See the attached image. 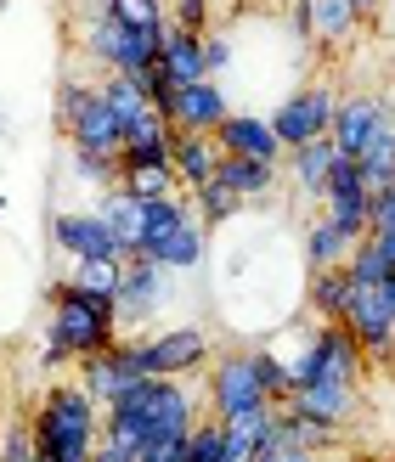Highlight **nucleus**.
<instances>
[{
  "label": "nucleus",
  "instance_id": "1",
  "mask_svg": "<svg viewBox=\"0 0 395 462\" xmlns=\"http://www.w3.org/2000/svg\"><path fill=\"white\" fill-rule=\"evenodd\" d=\"M198 423L193 378H142L119 401L102 406V440L97 457L108 462H142L158 446H181Z\"/></svg>",
  "mask_w": 395,
  "mask_h": 462
},
{
  "label": "nucleus",
  "instance_id": "2",
  "mask_svg": "<svg viewBox=\"0 0 395 462\" xmlns=\"http://www.w3.org/2000/svg\"><path fill=\"white\" fill-rule=\"evenodd\" d=\"M34 451L40 462H90L102 440V401H90L80 378H62L34 406Z\"/></svg>",
  "mask_w": 395,
  "mask_h": 462
},
{
  "label": "nucleus",
  "instance_id": "3",
  "mask_svg": "<svg viewBox=\"0 0 395 462\" xmlns=\"http://www.w3.org/2000/svg\"><path fill=\"white\" fill-rule=\"evenodd\" d=\"M45 338L62 344L74 361L108 350L119 338V310H113V293H97V288H80V282H52L45 293Z\"/></svg>",
  "mask_w": 395,
  "mask_h": 462
},
{
  "label": "nucleus",
  "instance_id": "4",
  "mask_svg": "<svg viewBox=\"0 0 395 462\" xmlns=\"http://www.w3.org/2000/svg\"><path fill=\"white\" fill-rule=\"evenodd\" d=\"M80 51H85L90 62H102L108 74H142V68H147L158 51H165V40L125 29V23L113 17L108 6H90V17H85V34H80Z\"/></svg>",
  "mask_w": 395,
  "mask_h": 462
},
{
  "label": "nucleus",
  "instance_id": "5",
  "mask_svg": "<svg viewBox=\"0 0 395 462\" xmlns=\"http://www.w3.org/2000/svg\"><path fill=\"white\" fill-rule=\"evenodd\" d=\"M74 373H80V383L90 389V401H102V406L119 401L130 383L153 378V366H147V333H119L108 350L74 361Z\"/></svg>",
  "mask_w": 395,
  "mask_h": 462
},
{
  "label": "nucleus",
  "instance_id": "6",
  "mask_svg": "<svg viewBox=\"0 0 395 462\" xmlns=\"http://www.w3.org/2000/svg\"><path fill=\"white\" fill-rule=\"evenodd\" d=\"M260 406H271V395H266L260 373H254L249 350H226L209 361V411L203 418L226 423V418H243V411H260Z\"/></svg>",
  "mask_w": 395,
  "mask_h": 462
},
{
  "label": "nucleus",
  "instance_id": "7",
  "mask_svg": "<svg viewBox=\"0 0 395 462\" xmlns=\"http://www.w3.org/2000/svg\"><path fill=\"white\" fill-rule=\"evenodd\" d=\"M344 328L356 333V344L367 350V361H395V293L384 282H351L344 299Z\"/></svg>",
  "mask_w": 395,
  "mask_h": 462
},
{
  "label": "nucleus",
  "instance_id": "8",
  "mask_svg": "<svg viewBox=\"0 0 395 462\" xmlns=\"http://www.w3.org/2000/svg\"><path fill=\"white\" fill-rule=\"evenodd\" d=\"M334 113H339V97L328 85H299L271 107V130L283 147H306L316 135H334Z\"/></svg>",
  "mask_w": 395,
  "mask_h": 462
},
{
  "label": "nucleus",
  "instance_id": "9",
  "mask_svg": "<svg viewBox=\"0 0 395 462\" xmlns=\"http://www.w3.org/2000/svg\"><path fill=\"white\" fill-rule=\"evenodd\" d=\"M52 248L74 260H136L130 243L113 231L97 209H68V215H52Z\"/></svg>",
  "mask_w": 395,
  "mask_h": 462
},
{
  "label": "nucleus",
  "instance_id": "10",
  "mask_svg": "<svg viewBox=\"0 0 395 462\" xmlns=\"http://www.w3.org/2000/svg\"><path fill=\"white\" fill-rule=\"evenodd\" d=\"M170 276L175 271H165V265H153V260H125V282H119V293H113V310H119V333H142L147 321H153V310L170 299Z\"/></svg>",
  "mask_w": 395,
  "mask_h": 462
},
{
  "label": "nucleus",
  "instance_id": "11",
  "mask_svg": "<svg viewBox=\"0 0 395 462\" xmlns=\"http://www.w3.org/2000/svg\"><path fill=\"white\" fill-rule=\"evenodd\" d=\"M209 361H215V338H209V328H198V321H181V328H165V333L147 338L153 378H193Z\"/></svg>",
  "mask_w": 395,
  "mask_h": 462
},
{
  "label": "nucleus",
  "instance_id": "12",
  "mask_svg": "<svg viewBox=\"0 0 395 462\" xmlns=\"http://www.w3.org/2000/svg\"><path fill=\"white\" fill-rule=\"evenodd\" d=\"M62 130H68V147L74 152H97V158H119L125 152V125L113 119V107H108V97L97 85H90V97L62 119Z\"/></svg>",
  "mask_w": 395,
  "mask_h": 462
},
{
  "label": "nucleus",
  "instance_id": "13",
  "mask_svg": "<svg viewBox=\"0 0 395 462\" xmlns=\"http://www.w3.org/2000/svg\"><path fill=\"white\" fill-rule=\"evenodd\" d=\"M395 125V102L379 97V90H362V97H344L339 113H334V147L344 158H362V147L373 142V135Z\"/></svg>",
  "mask_w": 395,
  "mask_h": 462
},
{
  "label": "nucleus",
  "instance_id": "14",
  "mask_svg": "<svg viewBox=\"0 0 395 462\" xmlns=\"http://www.w3.org/2000/svg\"><path fill=\"white\" fill-rule=\"evenodd\" d=\"M288 406L299 411V418H316V423H328V429H351L356 423V411H362V383H344V378H311V383H299Z\"/></svg>",
  "mask_w": 395,
  "mask_h": 462
},
{
  "label": "nucleus",
  "instance_id": "15",
  "mask_svg": "<svg viewBox=\"0 0 395 462\" xmlns=\"http://www.w3.org/2000/svg\"><path fill=\"white\" fill-rule=\"evenodd\" d=\"M136 254H142V260H153V265H165V271H198V265L209 260V226H203L198 209H193L187 220H175L165 237H147Z\"/></svg>",
  "mask_w": 395,
  "mask_h": 462
},
{
  "label": "nucleus",
  "instance_id": "16",
  "mask_svg": "<svg viewBox=\"0 0 395 462\" xmlns=\"http://www.w3.org/2000/svg\"><path fill=\"white\" fill-rule=\"evenodd\" d=\"M215 147L231 158H266V164H283V142H277L271 119H254V113H226L221 130H215Z\"/></svg>",
  "mask_w": 395,
  "mask_h": 462
},
{
  "label": "nucleus",
  "instance_id": "17",
  "mask_svg": "<svg viewBox=\"0 0 395 462\" xmlns=\"http://www.w3.org/2000/svg\"><path fill=\"white\" fill-rule=\"evenodd\" d=\"M226 113H231L226 90H221L215 79H198V85H181L175 113H170V130H198V135H215Z\"/></svg>",
  "mask_w": 395,
  "mask_h": 462
},
{
  "label": "nucleus",
  "instance_id": "18",
  "mask_svg": "<svg viewBox=\"0 0 395 462\" xmlns=\"http://www.w3.org/2000/svg\"><path fill=\"white\" fill-rule=\"evenodd\" d=\"M170 170H175V180H181L187 192H198L203 180H215V170H221V147H215V135L175 130V135H170Z\"/></svg>",
  "mask_w": 395,
  "mask_h": 462
},
{
  "label": "nucleus",
  "instance_id": "19",
  "mask_svg": "<svg viewBox=\"0 0 395 462\" xmlns=\"http://www.w3.org/2000/svg\"><path fill=\"white\" fill-rule=\"evenodd\" d=\"M277 434V406H260V411H243V418H226L221 423V446H226V462H254L266 451V440Z\"/></svg>",
  "mask_w": 395,
  "mask_h": 462
},
{
  "label": "nucleus",
  "instance_id": "20",
  "mask_svg": "<svg viewBox=\"0 0 395 462\" xmlns=\"http://www.w3.org/2000/svg\"><path fill=\"white\" fill-rule=\"evenodd\" d=\"M334 158H339L334 135H316V142H306V147H288V170H294V187L306 192V198H316V203H322V180H328Z\"/></svg>",
  "mask_w": 395,
  "mask_h": 462
},
{
  "label": "nucleus",
  "instance_id": "21",
  "mask_svg": "<svg viewBox=\"0 0 395 462\" xmlns=\"http://www.w3.org/2000/svg\"><path fill=\"white\" fill-rule=\"evenodd\" d=\"M158 62H165V74H170L175 85L209 79V68H203V34H187V29H175V23H170V34H165V51H158Z\"/></svg>",
  "mask_w": 395,
  "mask_h": 462
},
{
  "label": "nucleus",
  "instance_id": "22",
  "mask_svg": "<svg viewBox=\"0 0 395 462\" xmlns=\"http://www.w3.org/2000/svg\"><path fill=\"white\" fill-rule=\"evenodd\" d=\"M215 180H221L226 192H238V198L249 203V198H266V192L277 187V164H266V158H231V152H221Z\"/></svg>",
  "mask_w": 395,
  "mask_h": 462
},
{
  "label": "nucleus",
  "instance_id": "23",
  "mask_svg": "<svg viewBox=\"0 0 395 462\" xmlns=\"http://www.w3.org/2000/svg\"><path fill=\"white\" fill-rule=\"evenodd\" d=\"M97 215L119 231V237L130 243V254H136V243H142V226H147V198H136V192H125V187H108V192L97 198Z\"/></svg>",
  "mask_w": 395,
  "mask_h": 462
},
{
  "label": "nucleus",
  "instance_id": "24",
  "mask_svg": "<svg viewBox=\"0 0 395 462\" xmlns=\"http://www.w3.org/2000/svg\"><path fill=\"white\" fill-rule=\"evenodd\" d=\"M344 299H351V271L328 265V271H311V288H306V310L316 321H339L344 316Z\"/></svg>",
  "mask_w": 395,
  "mask_h": 462
},
{
  "label": "nucleus",
  "instance_id": "25",
  "mask_svg": "<svg viewBox=\"0 0 395 462\" xmlns=\"http://www.w3.org/2000/svg\"><path fill=\"white\" fill-rule=\"evenodd\" d=\"M356 170H362V187H367V198L390 192V180H395V125H384V130L373 135V142L362 147Z\"/></svg>",
  "mask_w": 395,
  "mask_h": 462
},
{
  "label": "nucleus",
  "instance_id": "26",
  "mask_svg": "<svg viewBox=\"0 0 395 462\" xmlns=\"http://www.w3.org/2000/svg\"><path fill=\"white\" fill-rule=\"evenodd\" d=\"M306 6H311V40L316 45H339L362 29L351 0H306Z\"/></svg>",
  "mask_w": 395,
  "mask_h": 462
},
{
  "label": "nucleus",
  "instance_id": "27",
  "mask_svg": "<svg viewBox=\"0 0 395 462\" xmlns=\"http://www.w3.org/2000/svg\"><path fill=\"white\" fill-rule=\"evenodd\" d=\"M102 6L136 34H153V40L170 34V0H102Z\"/></svg>",
  "mask_w": 395,
  "mask_h": 462
},
{
  "label": "nucleus",
  "instance_id": "28",
  "mask_svg": "<svg viewBox=\"0 0 395 462\" xmlns=\"http://www.w3.org/2000/svg\"><path fill=\"white\" fill-rule=\"evenodd\" d=\"M344 260H351V243L339 237V226L328 215H316L306 226V265L311 271H328V265H344Z\"/></svg>",
  "mask_w": 395,
  "mask_h": 462
},
{
  "label": "nucleus",
  "instance_id": "29",
  "mask_svg": "<svg viewBox=\"0 0 395 462\" xmlns=\"http://www.w3.org/2000/svg\"><path fill=\"white\" fill-rule=\"evenodd\" d=\"M193 209H198V220L215 231V226H226L231 215H243V198L238 192H226L221 180H203V187L193 192Z\"/></svg>",
  "mask_w": 395,
  "mask_h": 462
},
{
  "label": "nucleus",
  "instance_id": "30",
  "mask_svg": "<svg viewBox=\"0 0 395 462\" xmlns=\"http://www.w3.org/2000/svg\"><path fill=\"white\" fill-rule=\"evenodd\" d=\"M119 187L125 192H136V198H175V192H187V187H181V180H175V170L170 164H147V170H125L119 175Z\"/></svg>",
  "mask_w": 395,
  "mask_h": 462
},
{
  "label": "nucleus",
  "instance_id": "31",
  "mask_svg": "<svg viewBox=\"0 0 395 462\" xmlns=\"http://www.w3.org/2000/svg\"><path fill=\"white\" fill-rule=\"evenodd\" d=\"M344 271H351V282H395V265L384 260V254H379V243L373 237H362L356 248H351V260H344Z\"/></svg>",
  "mask_w": 395,
  "mask_h": 462
},
{
  "label": "nucleus",
  "instance_id": "32",
  "mask_svg": "<svg viewBox=\"0 0 395 462\" xmlns=\"http://www.w3.org/2000/svg\"><path fill=\"white\" fill-rule=\"evenodd\" d=\"M68 282L97 288V293H119V282H125V260H74V265H68Z\"/></svg>",
  "mask_w": 395,
  "mask_h": 462
},
{
  "label": "nucleus",
  "instance_id": "33",
  "mask_svg": "<svg viewBox=\"0 0 395 462\" xmlns=\"http://www.w3.org/2000/svg\"><path fill=\"white\" fill-rule=\"evenodd\" d=\"M181 462H226V446H221V423L215 418H198L193 434H187V451Z\"/></svg>",
  "mask_w": 395,
  "mask_h": 462
},
{
  "label": "nucleus",
  "instance_id": "34",
  "mask_svg": "<svg viewBox=\"0 0 395 462\" xmlns=\"http://www.w3.org/2000/svg\"><path fill=\"white\" fill-rule=\"evenodd\" d=\"M215 0H170V23L175 29H187V34H209L215 29Z\"/></svg>",
  "mask_w": 395,
  "mask_h": 462
},
{
  "label": "nucleus",
  "instance_id": "35",
  "mask_svg": "<svg viewBox=\"0 0 395 462\" xmlns=\"http://www.w3.org/2000/svg\"><path fill=\"white\" fill-rule=\"evenodd\" d=\"M254 462H322V451H306V446L283 440V434H271V440H266V451L254 457Z\"/></svg>",
  "mask_w": 395,
  "mask_h": 462
},
{
  "label": "nucleus",
  "instance_id": "36",
  "mask_svg": "<svg viewBox=\"0 0 395 462\" xmlns=\"http://www.w3.org/2000/svg\"><path fill=\"white\" fill-rule=\"evenodd\" d=\"M226 62H231V40H226L221 29H209V34H203V68H209V79H215Z\"/></svg>",
  "mask_w": 395,
  "mask_h": 462
},
{
  "label": "nucleus",
  "instance_id": "37",
  "mask_svg": "<svg viewBox=\"0 0 395 462\" xmlns=\"http://www.w3.org/2000/svg\"><path fill=\"white\" fill-rule=\"evenodd\" d=\"M367 231H395V180H390V192L373 198V226Z\"/></svg>",
  "mask_w": 395,
  "mask_h": 462
},
{
  "label": "nucleus",
  "instance_id": "38",
  "mask_svg": "<svg viewBox=\"0 0 395 462\" xmlns=\"http://www.w3.org/2000/svg\"><path fill=\"white\" fill-rule=\"evenodd\" d=\"M62 366H74V356H68L62 344L45 338V344H40V373H62Z\"/></svg>",
  "mask_w": 395,
  "mask_h": 462
},
{
  "label": "nucleus",
  "instance_id": "39",
  "mask_svg": "<svg viewBox=\"0 0 395 462\" xmlns=\"http://www.w3.org/2000/svg\"><path fill=\"white\" fill-rule=\"evenodd\" d=\"M351 6H356V23H362V29H379L390 0H351Z\"/></svg>",
  "mask_w": 395,
  "mask_h": 462
},
{
  "label": "nucleus",
  "instance_id": "40",
  "mask_svg": "<svg viewBox=\"0 0 395 462\" xmlns=\"http://www.w3.org/2000/svg\"><path fill=\"white\" fill-rule=\"evenodd\" d=\"M181 451H187V440H181V446H158V451H147L142 462H181Z\"/></svg>",
  "mask_w": 395,
  "mask_h": 462
},
{
  "label": "nucleus",
  "instance_id": "41",
  "mask_svg": "<svg viewBox=\"0 0 395 462\" xmlns=\"http://www.w3.org/2000/svg\"><path fill=\"white\" fill-rule=\"evenodd\" d=\"M367 237H373V243H379V254L395 265V231H367Z\"/></svg>",
  "mask_w": 395,
  "mask_h": 462
},
{
  "label": "nucleus",
  "instance_id": "42",
  "mask_svg": "<svg viewBox=\"0 0 395 462\" xmlns=\"http://www.w3.org/2000/svg\"><path fill=\"white\" fill-rule=\"evenodd\" d=\"M0 130H6V113H0Z\"/></svg>",
  "mask_w": 395,
  "mask_h": 462
},
{
  "label": "nucleus",
  "instance_id": "43",
  "mask_svg": "<svg viewBox=\"0 0 395 462\" xmlns=\"http://www.w3.org/2000/svg\"><path fill=\"white\" fill-rule=\"evenodd\" d=\"M90 462H108V457H90Z\"/></svg>",
  "mask_w": 395,
  "mask_h": 462
},
{
  "label": "nucleus",
  "instance_id": "44",
  "mask_svg": "<svg viewBox=\"0 0 395 462\" xmlns=\"http://www.w3.org/2000/svg\"><path fill=\"white\" fill-rule=\"evenodd\" d=\"M0 12H6V0H0Z\"/></svg>",
  "mask_w": 395,
  "mask_h": 462
},
{
  "label": "nucleus",
  "instance_id": "45",
  "mask_svg": "<svg viewBox=\"0 0 395 462\" xmlns=\"http://www.w3.org/2000/svg\"><path fill=\"white\" fill-rule=\"evenodd\" d=\"M390 293H395V282H390Z\"/></svg>",
  "mask_w": 395,
  "mask_h": 462
},
{
  "label": "nucleus",
  "instance_id": "46",
  "mask_svg": "<svg viewBox=\"0 0 395 462\" xmlns=\"http://www.w3.org/2000/svg\"><path fill=\"white\" fill-rule=\"evenodd\" d=\"M0 215H6V209H0Z\"/></svg>",
  "mask_w": 395,
  "mask_h": 462
}]
</instances>
